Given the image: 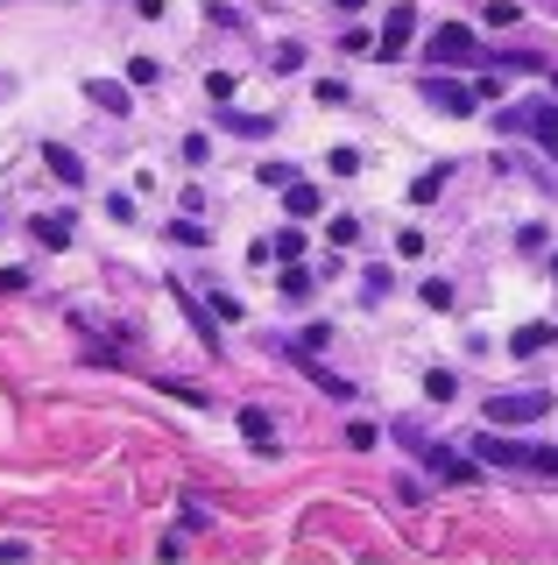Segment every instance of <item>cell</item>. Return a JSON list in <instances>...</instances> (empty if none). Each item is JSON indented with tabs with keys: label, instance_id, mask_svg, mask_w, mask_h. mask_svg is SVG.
<instances>
[{
	"label": "cell",
	"instance_id": "12",
	"mask_svg": "<svg viewBox=\"0 0 558 565\" xmlns=\"http://www.w3.org/2000/svg\"><path fill=\"white\" fill-rule=\"evenodd\" d=\"M551 347V326H523V332H509V353H545Z\"/></svg>",
	"mask_w": 558,
	"mask_h": 565
},
{
	"label": "cell",
	"instance_id": "13",
	"mask_svg": "<svg viewBox=\"0 0 558 565\" xmlns=\"http://www.w3.org/2000/svg\"><path fill=\"white\" fill-rule=\"evenodd\" d=\"M311 282H319V276H311V269H298V262H290V269H283V297H290V305H304V297H311Z\"/></svg>",
	"mask_w": 558,
	"mask_h": 565
},
{
	"label": "cell",
	"instance_id": "6",
	"mask_svg": "<svg viewBox=\"0 0 558 565\" xmlns=\"http://www.w3.org/2000/svg\"><path fill=\"white\" fill-rule=\"evenodd\" d=\"M29 234H36L43 247H72V212H36V220H29Z\"/></svg>",
	"mask_w": 558,
	"mask_h": 565
},
{
	"label": "cell",
	"instance_id": "7",
	"mask_svg": "<svg viewBox=\"0 0 558 565\" xmlns=\"http://www.w3.org/2000/svg\"><path fill=\"white\" fill-rule=\"evenodd\" d=\"M410 35H417V14L410 8H389V22H382V50H389V57H404Z\"/></svg>",
	"mask_w": 558,
	"mask_h": 565
},
{
	"label": "cell",
	"instance_id": "4",
	"mask_svg": "<svg viewBox=\"0 0 558 565\" xmlns=\"http://www.w3.org/2000/svg\"><path fill=\"white\" fill-rule=\"evenodd\" d=\"M425 99L439 114H474L481 106V85H460V78H425Z\"/></svg>",
	"mask_w": 558,
	"mask_h": 565
},
{
	"label": "cell",
	"instance_id": "8",
	"mask_svg": "<svg viewBox=\"0 0 558 565\" xmlns=\"http://www.w3.org/2000/svg\"><path fill=\"white\" fill-rule=\"evenodd\" d=\"M43 163H50V177H64V184H85V163H78L72 149H64V141H50V149H43Z\"/></svg>",
	"mask_w": 558,
	"mask_h": 565
},
{
	"label": "cell",
	"instance_id": "14",
	"mask_svg": "<svg viewBox=\"0 0 558 565\" xmlns=\"http://www.w3.org/2000/svg\"><path fill=\"white\" fill-rule=\"evenodd\" d=\"M290 191V212H298V220H311V212H319L325 199H319V184H283Z\"/></svg>",
	"mask_w": 558,
	"mask_h": 565
},
{
	"label": "cell",
	"instance_id": "21",
	"mask_svg": "<svg viewBox=\"0 0 558 565\" xmlns=\"http://www.w3.org/2000/svg\"><path fill=\"white\" fill-rule=\"evenodd\" d=\"M325 170H340V177H354V170H361V156H354V149H333V156H325Z\"/></svg>",
	"mask_w": 558,
	"mask_h": 565
},
{
	"label": "cell",
	"instance_id": "17",
	"mask_svg": "<svg viewBox=\"0 0 558 565\" xmlns=\"http://www.w3.org/2000/svg\"><path fill=\"white\" fill-rule=\"evenodd\" d=\"M325 234H333L340 247H354V241H361V220H354V212H340V220H333V226H325Z\"/></svg>",
	"mask_w": 558,
	"mask_h": 565
},
{
	"label": "cell",
	"instance_id": "20",
	"mask_svg": "<svg viewBox=\"0 0 558 565\" xmlns=\"http://www.w3.org/2000/svg\"><path fill=\"white\" fill-rule=\"evenodd\" d=\"M516 8H523V0H487V22L509 29V22H516Z\"/></svg>",
	"mask_w": 558,
	"mask_h": 565
},
{
	"label": "cell",
	"instance_id": "18",
	"mask_svg": "<svg viewBox=\"0 0 558 565\" xmlns=\"http://www.w3.org/2000/svg\"><path fill=\"white\" fill-rule=\"evenodd\" d=\"M319 347H333V326H304L298 332V353H319Z\"/></svg>",
	"mask_w": 558,
	"mask_h": 565
},
{
	"label": "cell",
	"instance_id": "19",
	"mask_svg": "<svg viewBox=\"0 0 558 565\" xmlns=\"http://www.w3.org/2000/svg\"><path fill=\"white\" fill-rule=\"evenodd\" d=\"M425 396L431 403H452V375H446V367H431V375H425Z\"/></svg>",
	"mask_w": 558,
	"mask_h": 565
},
{
	"label": "cell",
	"instance_id": "22",
	"mask_svg": "<svg viewBox=\"0 0 558 565\" xmlns=\"http://www.w3.org/2000/svg\"><path fill=\"white\" fill-rule=\"evenodd\" d=\"M0 290H29V269H0Z\"/></svg>",
	"mask_w": 558,
	"mask_h": 565
},
{
	"label": "cell",
	"instance_id": "16",
	"mask_svg": "<svg viewBox=\"0 0 558 565\" xmlns=\"http://www.w3.org/2000/svg\"><path fill=\"white\" fill-rule=\"evenodd\" d=\"M219 120H226L234 135H269V128H276V120H261V114H219Z\"/></svg>",
	"mask_w": 558,
	"mask_h": 565
},
{
	"label": "cell",
	"instance_id": "24",
	"mask_svg": "<svg viewBox=\"0 0 558 565\" xmlns=\"http://www.w3.org/2000/svg\"><path fill=\"white\" fill-rule=\"evenodd\" d=\"M551 8H558V0H551Z\"/></svg>",
	"mask_w": 558,
	"mask_h": 565
},
{
	"label": "cell",
	"instance_id": "5",
	"mask_svg": "<svg viewBox=\"0 0 558 565\" xmlns=\"http://www.w3.org/2000/svg\"><path fill=\"white\" fill-rule=\"evenodd\" d=\"M523 135L545 141V149H558V99H530V106H523Z\"/></svg>",
	"mask_w": 558,
	"mask_h": 565
},
{
	"label": "cell",
	"instance_id": "23",
	"mask_svg": "<svg viewBox=\"0 0 558 565\" xmlns=\"http://www.w3.org/2000/svg\"><path fill=\"white\" fill-rule=\"evenodd\" d=\"M333 8H340V14H361V8H368V0H333Z\"/></svg>",
	"mask_w": 558,
	"mask_h": 565
},
{
	"label": "cell",
	"instance_id": "2",
	"mask_svg": "<svg viewBox=\"0 0 558 565\" xmlns=\"http://www.w3.org/2000/svg\"><path fill=\"white\" fill-rule=\"evenodd\" d=\"M551 411L545 388H509V396H487V424H537Z\"/></svg>",
	"mask_w": 558,
	"mask_h": 565
},
{
	"label": "cell",
	"instance_id": "11",
	"mask_svg": "<svg viewBox=\"0 0 558 565\" xmlns=\"http://www.w3.org/2000/svg\"><path fill=\"white\" fill-rule=\"evenodd\" d=\"M304 375H311V382H319V388H325V396H354V382H340V375H333V367H319V353H304Z\"/></svg>",
	"mask_w": 558,
	"mask_h": 565
},
{
	"label": "cell",
	"instance_id": "15",
	"mask_svg": "<svg viewBox=\"0 0 558 565\" xmlns=\"http://www.w3.org/2000/svg\"><path fill=\"white\" fill-rule=\"evenodd\" d=\"M269 255H283V262H298V255H304V234H298V226H283V234H276V241H269Z\"/></svg>",
	"mask_w": 558,
	"mask_h": 565
},
{
	"label": "cell",
	"instance_id": "3",
	"mask_svg": "<svg viewBox=\"0 0 558 565\" xmlns=\"http://www.w3.org/2000/svg\"><path fill=\"white\" fill-rule=\"evenodd\" d=\"M425 57L431 64H466V57H474V29H466V22H439L431 43H425Z\"/></svg>",
	"mask_w": 558,
	"mask_h": 565
},
{
	"label": "cell",
	"instance_id": "9",
	"mask_svg": "<svg viewBox=\"0 0 558 565\" xmlns=\"http://www.w3.org/2000/svg\"><path fill=\"white\" fill-rule=\"evenodd\" d=\"M425 467L439 473V481H474V467H466V459H452L446 446H425Z\"/></svg>",
	"mask_w": 558,
	"mask_h": 565
},
{
	"label": "cell",
	"instance_id": "10",
	"mask_svg": "<svg viewBox=\"0 0 558 565\" xmlns=\"http://www.w3.org/2000/svg\"><path fill=\"white\" fill-rule=\"evenodd\" d=\"M85 99H93V106H114V114H128V85H114V78H93V85H85Z\"/></svg>",
	"mask_w": 558,
	"mask_h": 565
},
{
	"label": "cell",
	"instance_id": "1",
	"mask_svg": "<svg viewBox=\"0 0 558 565\" xmlns=\"http://www.w3.org/2000/svg\"><path fill=\"white\" fill-rule=\"evenodd\" d=\"M474 452L487 459V467H523V473H558V452L551 446H523V438H474Z\"/></svg>",
	"mask_w": 558,
	"mask_h": 565
}]
</instances>
